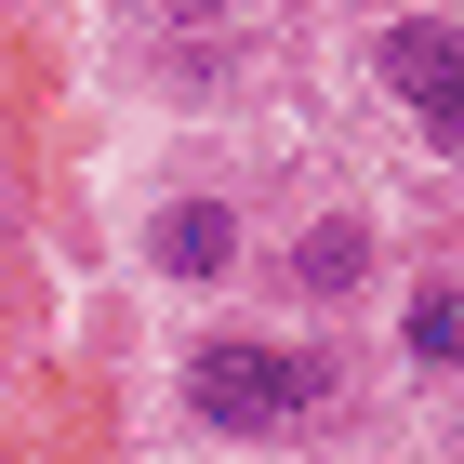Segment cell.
<instances>
[{
  "instance_id": "277c9868",
  "label": "cell",
  "mask_w": 464,
  "mask_h": 464,
  "mask_svg": "<svg viewBox=\"0 0 464 464\" xmlns=\"http://www.w3.org/2000/svg\"><path fill=\"white\" fill-rule=\"evenodd\" d=\"M372 80H385L398 107L451 93V80H464V27H451V14H398V27H372Z\"/></svg>"
},
{
  "instance_id": "6da1fadb",
  "label": "cell",
  "mask_w": 464,
  "mask_h": 464,
  "mask_svg": "<svg viewBox=\"0 0 464 464\" xmlns=\"http://www.w3.org/2000/svg\"><path fill=\"white\" fill-rule=\"evenodd\" d=\"M332 385H345L332 345H266V332L186 345V411L213 438H279V425H305V411H332Z\"/></svg>"
},
{
  "instance_id": "7a4b0ae2",
  "label": "cell",
  "mask_w": 464,
  "mask_h": 464,
  "mask_svg": "<svg viewBox=\"0 0 464 464\" xmlns=\"http://www.w3.org/2000/svg\"><path fill=\"white\" fill-rule=\"evenodd\" d=\"M146 266H160L173 292H213V279H239V199H213V186L160 199V213H146Z\"/></svg>"
},
{
  "instance_id": "3957f363",
  "label": "cell",
  "mask_w": 464,
  "mask_h": 464,
  "mask_svg": "<svg viewBox=\"0 0 464 464\" xmlns=\"http://www.w3.org/2000/svg\"><path fill=\"white\" fill-rule=\"evenodd\" d=\"M372 213H319V226H292V252H279V279H292V305H345V292H372Z\"/></svg>"
},
{
  "instance_id": "5b68a950",
  "label": "cell",
  "mask_w": 464,
  "mask_h": 464,
  "mask_svg": "<svg viewBox=\"0 0 464 464\" xmlns=\"http://www.w3.org/2000/svg\"><path fill=\"white\" fill-rule=\"evenodd\" d=\"M398 358H411L425 385L464 372V279H411V292H398Z\"/></svg>"
},
{
  "instance_id": "52a82bcc",
  "label": "cell",
  "mask_w": 464,
  "mask_h": 464,
  "mask_svg": "<svg viewBox=\"0 0 464 464\" xmlns=\"http://www.w3.org/2000/svg\"><path fill=\"white\" fill-rule=\"evenodd\" d=\"M160 14H173V27H226L239 0H160Z\"/></svg>"
},
{
  "instance_id": "8992f818",
  "label": "cell",
  "mask_w": 464,
  "mask_h": 464,
  "mask_svg": "<svg viewBox=\"0 0 464 464\" xmlns=\"http://www.w3.org/2000/svg\"><path fill=\"white\" fill-rule=\"evenodd\" d=\"M411 133H425L438 160H464V80H451V93H425V107H411Z\"/></svg>"
}]
</instances>
